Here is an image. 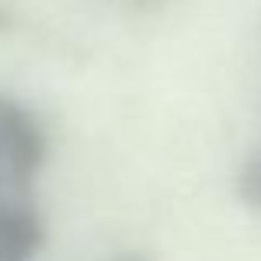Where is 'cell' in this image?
I'll list each match as a JSON object with an SVG mask.
<instances>
[{
    "label": "cell",
    "instance_id": "obj_4",
    "mask_svg": "<svg viewBox=\"0 0 261 261\" xmlns=\"http://www.w3.org/2000/svg\"><path fill=\"white\" fill-rule=\"evenodd\" d=\"M113 261H146L142 255H122V258H113Z\"/></svg>",
    "mask_w": 261,
    "mask_h": 261
},
{
    "label": "cell",
    "instance_id": "obj_2",
    "mask_svg": "<svg viewBox=\"0 0 261 261\" xmlns=\"http://www.w3.org/2000/svg\"><path fill=\"white\" fill-rule=\"evenodd\" d=\"M238 195L255 212H261V146L248 155V162L238 172Z\"/></svg>",
    "mask_w": 261,
    "mask_h": 261
},
{
    "label": "cell",
    "instance_id": "obj_1",
    "mask_svg": "<svg viewBox=\"0 0 261 261\" xmlns=\"http://www.w3.org/2000/svg\"><path fill=\"white\" fill-rule=\"evenodd\" d=\"M46 136L27 106L0 96V261H33L46 225L37 205V178Z\"/></svg>",
    "mask_w": 261,
    "mask_h": 261
},
{
    "label": "cell",
    "instance_id": "obj_3",
    "mask_svg": "<svg viewBox=\"0 0 261 261\" xmlns=\"http://www.w3.org/2000/svg\"><path fill=\"white\" fill-rule=\"evenodd\" d=\"M129 7H136V10H152V7H159L162 0H126Z\"/></svg>",
    "mask_w": 261,
    "mask_h": 261
}]
</instances>
